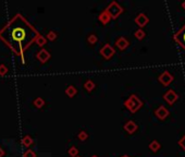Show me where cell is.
<instances>
[{
	"instance_id": "cell-12",
	"label": "cell",
	"mask_w": 185,
	"mask_h": 157,
	"mask_svg": "<svg viewBox=\"0 0 185 157\" xmlns=\"http://www.w3.org/2000/svg\"><path fill=\"white\" fill-rule=\"evenodd\" d=\"M128 45H130V43H128V40L125 38V37H119V38L115 40V46L120 50L126 49V48L128 47Z\"/></svg>"
},
{
	"instance_id": "cell-3",
	"label": "cell",
	"mask_w": 185,
	"mask_h": 157,
	"mask_svg": "<svg viewBox=\"0 0 185 157\" xmlns=\"http://www.w3.org/2000/svg\"><path fill=\"white\" fill-rule=\"evenodd\" d=\"M106 12L109 14V16L111 18V20H115V19H117L118 16H120L121 13L123 12V9L118 2H115V1H112V2L107 7V9H106Z\"/></svg>"
},
{
	"instance_id": "cell-20",
	"label": "cell",
	"mask_w": 185,
	"mask_h": 157,
	"mask_svg": "<svg viewBox=\"0 0 185 157\" xmlns=\"http://www.w3.org/2000/svg\"><path fill=\"white\" fill-rule=\"evenodd\" d=\"M44 105H45V100L43 99L42 97H37L36 99L34 100V106L36 108H38V109L44 107Z\"/></svg>"
},
{
	"instance_id": "cell-17",
	"label": "cell",
	"mask_w": 185,
	"mask_h": 157,
	"mask_svg": "<svg viewBox=\"0 0 185 157\" xmlns=\"http://www.w3.org/2000/svg\"><path fill=\"white\" fill-rule=\"evenodd\" d=\"M35 44L38 45L39 47H43V46L47 44V38H45V36H43V35H39L36 38V40H35Z\"/></svg>"
},
{
	"instance_id": "cell-24",
	"label": "cell",
	"mask_w": 185,
	"mask_h": 157,
	"mask_svg": "<svg viewBox=\"0 0 185 157\" xmlns=\"http://www.w3.org/2000/svg\"><path fill=\"white\" fill-rule=\"evenodd\" d=\"M57 38V33L53 31H50L48 32V34H47V39H49V40H51V42H53L55 39Z\"/></svg>"
},
{
	"instance_id": "cell-22",
	"label": "cell",
	"mask_w": 185,
	"mask_h": 157,
	"mask_svg": "<svg viewBox=\"0 0 185 157\" xmlns=\"http://www.w3.org/2000/svg\"><path fill=\"white\" fill-rule=\"evenodd\" d=\"M87 42H88V44H91V45H95L97 42H98V37H97V35H95V34H91V35H88V37H87Z\"/></svg>"
},
{
	"instance_id": "cell-2",
	"label": "cell",
	"mask_w": 185,
	"mask_h": 157,
	"mask_svg": "<svg viewBox=\"0 0 185 157\" xmlns=\"http://www.w3.org/2000/svg\"><path fill=\"white\" fill-rule=\"evenodd\" d=\"M124 106L130 110L132 113H135L136 111L141 109L142 106H143V102H142L139 98H138L136 95H131L128 99L124 102Z\"/></svg>"
},
{
	"instance_id": "cell-26",
	"label": "cell",
	"mask_w": 185,
	"mask_h": 157,
	"mask_svg": "<svg viewBox=\"0 0 185 157\" xmlns=\"http://www.w3.org/2000/svg\"><path fill=\"white\" fill-rule=\"evenodd\" d=\"M8 68L5 65H0V75H5L8 73Z\"/></svg>"
},
{
	"instance_id": "cell-25",
	"label": "cell",
	"mask_w": 185,
	"mask_h": 157,
	"mask_svg": "<svg viewBox=\"0 0 185 157\" xmlns=\"http://www.w3.org/2000/svg\"><path fill=\"white\" fill-rule=\"evenodd\" d=\"M23 157H36V154L32 149H26L23 154Z\"/></svg>"
},
{
	"instance_id": "cell-7",
	"label": "cell",
	"mask_w": 185,
	"mask_h": 157,
	"mask_svg": "<svg viewBox=\"0 0 185 157\" xmlns=\"http://www.w3.org/2000/svg\"><path fill=\"white\" fill-rule=\"evenodd\" d=\"M174 39L177 44L185 49V25L174 35Z\"/></svg>"
},
{
	"instance_id": "cell-23",
	"label": "cell",
	"mask_w": 185,
	"mask_h": 157,
	"mask_svg": "<svg viewBox=\"0 0 185 157\" xmlns=\"http://www.w3.org/2000/svg\"><path fill=\"white\" fill-rule=\"evenodd\" d=\"M68 154L70 155L71 157H77L78 155V149L76 148V146H71L68 151Z\"/></svg>"
},
{
	"instance_id": "cell-5",
	"label": "cell",
	"mask_w": 185,
	"mask_h": 157,
	"mask_svg": "<svg viewBox=\"0 0 185 157\" xmlns=\"http://www.w3.org/2000/svg\"><path fill=\"white\" fill-rule=\"evenodd\" d=\"M99 52H100V55H101L104 59L109 60V59H111V58L115 56V50L113 49V47H111L109 44H106L104 46H102L101 49H100V51H99Z\"/></svg>"
},
{
	"instance_id": "cell-6",
	"label": "cell",
	"mask_w": 185,
	"mask_h": 157,
	"mask_svg": "<svg viewBox=\"0 0 185 157\" xmlns=\"http://www.w3.org/2000/svg\"><path fill=\"white\" fill-rule=\"evenodd\" d=\"M163 99L170 105H173L177 99H179V95L175 93L173 89H169V91L163 95Z\"/></svg>"
},
{
	"instance_id": "cell-21",
	"label": "cell",
	"mask_w": 185,
	"mask_h": 157,
	"mask_svg": "<svg viewBox=\"0 0 185 157\" xmlns=\"http://www.w3.org/2000/svg\"><path fill=\"white\" fill-rule=\"evenodd\" d=\"M77 138L78 140L82 142L86 141V140L88 139V133H87L86 131H80V133L77 134Z\"/></svg>"
},
{
	"instance_id": "cell-10",
	"label": "cell",
	"mask_w": 185,
	"mask_h": 157,
	"mask_svg": "<svg viewBox=\"0 0 185 157\" xmlns=\"http://www.w3.org/2000/svg\"><path fill=\"white\" fill-rule=\"evenodd\" d=\"M36 58L38 59L39 61L42 63H45V62H47L48 60L50 59V54L48 50L46 49H40L38 52H37V55H36Z\"/></svg>"
},
{
	"instance_id": "cell-11",
	"label": "cell",
	"mask_w": 185,
	"mask_h": 157,
	"mask_svg": "<svg viewBox=\"0 0 185 157\" xmlns=\"http://www.w3.org/2000/svg\"><path fill=\"white\" fill-rule=\"evenodd\" d=\"M137 129H138L137 124H136V122L133 120H128V122L124 124V130L126 131L128 134L135 133L136 131H137Z\"/></svg>"
},
{
	"instance_id": "cell-18",
	"label": "cell",
	"mask_w": 185,
	"mask_h": 157,
	"mask_svg": "<svg viewBox=\"0 0 185 157\" xmlns=\"http://www.w3.org/2000/svg\"><path fill=\"white\" fill-rule=\"evenodd\" d=\"M134 36H135L136 39H138V40H142V39L145 38V36H146V33L143 31L142 29L137 30V31H135V33H134Z\"/></svg>"
},
{
	"instance_id": "cell-30",
	"label": "cell",
	"mask_w": 185,
	"mask_h": 157,
	"mask_svg": "<svg viewBox=\"0 0 185 157\" xmlns=\"http://www.w3.org/2000/svg\"><path fill=\"white\" fill-rule=\"evenodd\" d=\"M91 157H99V156H97V155H93Z\"/></svg>"
},
{
	"instance_id": "cell-28",
	"label": "cell",
	"mask_w": 185,
	"mask_h": 157,
	"mask_svg": "<svg viewBox=\"0 0 185 157\" xmlns=\"http://www.w3.org/2000/svg\"><path fill=\"white\" fill-rule=\"evenodd\" d=\"M3 156H5V151L0 147V157H3Z\"/></svg>"
},
{
	"instance_id": "cell-19",
	"label": "cell",
	"mask_w": 185,
	"mask_h": 157,
	"mask_svg": "<svg viewBox=\"0 0 185 157\" xmlns=\"http://www.w3.org/2000/svg\"><path fill=\"white\" fill-rule=\"evenodd\" d=\"M84 89H86L87 92H91L95 89V83L91 81V80H87V81L85 82V84H84Z\"/></svg>"
},
{
	"instance_id": "cell-13",
	"label": "cell",
	"mask_w": 185,
	"mask_h": 157,
	"mask_svg": "<svg viewBox=\"0 0 185 157\" xmlns=\"http://www.w3.org/2000/svg\"><path fill=\"white\" fill-rule=\"evenodd\" d=\"M98 20L100 22H101L104 25H106V24H108L110 22V20H111V18L109 16V14H108L107 12H106V10H104L102 12H100V14L98 16Z\"/></svg>"
},
{
	"instance_id": "cell-16",
	"label": "cell",
	"mask_w": 185,
	"mask_h": 157,
	"mask_svg": "<svg viewBox=\"0 0 185 157\" xmlns=\"http://www.w3.org/2000/svg\"><path fill=\"white\" fill-rule=\"evenodd\" d=\"M22 144H23L24 147H29L33 144V139L29 135H25L22 139Z\"/></svg>"
},
{
	"instance_id": "cell-15",
	"label": "cell",
	"mask_w": 185,
	"mask_h": 157,
	"mask_svg": "<svg viewBox=\"0 0 185 157\" xmlns=\"http://www.w3.org/2000/svg\"><path fill=\"white\" fill-rule=\"evenodd\" d=\"M149 149H150L151 152H154V153H157L158 152V151H159L160 149V143L158 141H156V140H154V141L152 142H150V143H149Z\"/></svg>"
},
{
	"instance_id": "cell-4",
	"label": "cell",
	"mask_w": 185,
	"mask_h": 157,
	"mask_svg": "<svg viewBox=\"0 0 185 157\" xmlns=\"http://www.w3.org/2000/svg\"><path fill=\"white\" fill-rule=\"evenodd\" d=\"M173 80H174V78H173V75L170 73L169 71H164V72H162V73L159 75V78H158V81H159L163 86L170 85V84L173 82Z\"/></svg>"
},
{
	"instance_id": "cell-8",
	"label": "cell",
	"mask_w": 185,
	"mask_h": 157,
	"mask_svg": "<svg viewBox=\"0 0 185 157\" xmlns=\"http://www.w3.org/2000/svg\"><path fill=\"white\" fill-rule=\"evenodd\" d=\"M149 22V18L145 14V13H139L137 16L135 18V23L137 24V26L139 27H144V26H146Z\"/></svg>"
},
{
	"instance_id": "cell-14",
	"label": "cell",
	"mask_w": 185,
	"mask_h": 157,
	"mask_svg": "<svg viewBox=\"0 0 185 157\" xmlns=\"http://www.w3.org/2000/svg\"><path fill=\"white\" fill-rule=\"evenodd\" d=\"M76 93H77V89H76V87L73 86V85H69V86L67 87V89H65V94L68 95L70 98L75 96Z\"/></svg>"
},
{
	"instance_id": "cell-1",
	"label": "cell",
	"mask_w": 185,
	"mask_h": 157,
	"mask_svg": "<svg viewBox=\"0 0 185 157\" xmlns=\"http://www.w3.org/2000/svg\"><path fill=\"white\" fill-rule=\"evenodd\" d=\"M39 35L40 33L20 13L15 14L0 30V40L23 63L25 62V51Z\"/></svg>"
},
{
	"instance_id": "cell-29",
	"label": "cell",
	"mask_w": 185,
	"mask_h": 157,
	"mask_svg": "<svg viewBox=\"0 0 185 157\" xmlns=\"http://www.w3.org/2000/svg\"><path fill=\"white\" fill-rule=\"evenodd\" d=\"M182 8L185 10V1H184V2H182Z\"/></svg>"
},
{
	"instance_id": "cell-27",
	"label": "cell",
	"mask_w": 185,
	"mask_h": 157,
	"mask_svg": "<svg viewBox=\"0 0 185 157\" xmlns=\"http://www.w3.org/2000/svg\"><path fill=\"white\" fill-rule=\"evenodd\" d=\"M179 145H180V147L183 151H185V135H183L182 138H181V140L179 141Z\"/></svg>"
},
{
	"instance_id": "cell-31",
	"label": "cell",
	"mask_w": 185,
	"mask_h": 157,
	"mask_svg": "<svg viewBox=\"0 0 185 157\" xmlns=\"http://www.w3.org/2000/svg\"><path fill=\"white\" fill-rule=\"evenodd\" d=\"M77 157H78V156H77Z\"/></svg>"
},
{
	"instance_id": "cell-9",
	"label": "cell",
	"mask_w": 185,
	"mask_h": 157,
	"mask_svg": "<svg viewBox=\"0 0 185 157\" xmlns=\"http://www.w3.org/2000/svg\"><path fill=\"white\" fill-rule=\"evenodd\" d=\"M155 115H156V117L158 118V119H160V120H164V119L169 116V110L164 107V106H160V107H158L156 109Z\"/></svg>"
}]
</instances>
